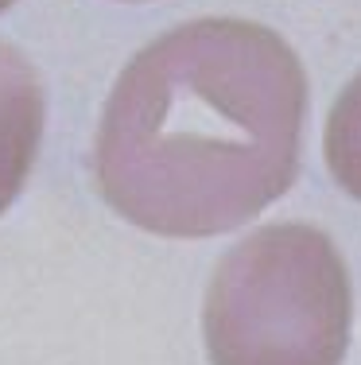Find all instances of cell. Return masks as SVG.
<instances>
[{
	"mask_svg": "<svg viewBox=\"0 0 361 365\" xmlns=\"http://www.w3.org/2000/svg\"><path fill=\"white\" fill-rule=\"evenodd\" d=\"M303 113L299 55L264 24L214 16L163 31L101 113V198L159 237L237 230L295 182Z\"/></svg>",
	"mask_w": 361,
	"mask_h": 365,
	"instance_id": "1",
	"label": "cell"
},
{
	"mask_svg": "<svg viewBox=\"0 0 361 365\" xmlns=\"http://www.w3.org/2000/svg\"><path fill=\"white\" fill-rule=\"evenodd\" d=\"M202 330L214 365H342L346 260L315 225H264L218 260Z\"/></svg>",
	"mask_w": 361,
	"mask_h": 365,
	"instance_id": "2",
	"label": "cell"
},
{
	"mask_svg": "<svg viewBox=\"0 0 361 365\" xmlns=\"http://www.w3.org/2000/svg\"><path fill=\"white\" fill-rule=\"evenodd\" d=\"M43 101L39 74L12 43L0 39V214L16 202L43 140Z\"/></svg>",
	"mask_w": 361,
	"mask_h": 365,
	"instance_id": "3",
	"label": "cell"
},
{
	"mask_svg": "<svg viewBox=\"0 0 361 365\" xmlns=\"http://www.w3.org/2000/svg\"><path fill=\"white\" fill-rule=\"evenodd\" d=\"M323 148L330 175L342 182V190L361 198V74L334 101L330 117H326Z\"/></svg>",
	"mask_w": 361,
	"mask_h": 365,
	"instance_id": "4",
	"label": "cell"
},
{
	"mask_svg": "<svg viewBox=\"0 0 361 365\" xmlns=\"http://www.w3.org/2000/svg\"><path fill=\"white\" fill-rule=\"evenodd\" d=\"M16 4V0H0V12H4V8H12Z\"/></svg>",
	"mask_w": 361,
	"mask_h": 365,
	"instance_id": "5",
	"label": "cell"
}]
</instances>
